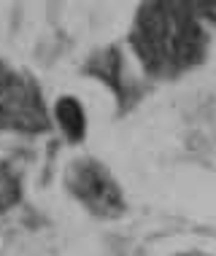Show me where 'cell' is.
I'll list each match as a JSON object with an SVG mask.
<instances>
[{"label":"cell","mask_w":216,"mask_h":256,"mask_svg":"<svg viewBox=\"0 0 216 256\" xmlns=\"http://www.w3.org/2000/svg\"><path fill=\"white\" fill-rule=\"evenodd\" d=\"M141 60L157 70H181L200 60L203 32L184 0H146L132 30Z\"/></svg>","instance_id":"6da1fadb"},{"label":"cell","mask_w":216,"mask_h":256,"mask_svg":"<svg viewBox=\"0 0 216 256\" xmlns=\"http://www.w3.org/2000/svg\"><path fill=\"white\" fill-rule=\"evenodd\" d=\"M71 194L97 218H116L124 210V194L116 178L97 159L81 156L68 168L65 178Z\"/></svg>","instance_id":"7a4b0ae2"},{"label":"cell","mask_w":216,"mask_h":256,"mask_svg":"<svg viewBox=\"0 0 216 256\" xmlns=\"http://www.w3.org/2000/svg\"><path fill=\"white\" fill-rule=\"evenodd\" d=\"M0 127L11 132H46L49 114L38 86L27 76H0Z\"/></svg>","instance_id":"3957f363"},{"label":"cell","mask_w":216,"mask_h":256,"mask_svg":"<svg viewBox=\"0 0 216 256\" xmlns=\"http://www.w3.org/2000/svg\"><path fill=\"white\" fill-rule=\"evenodd\" d=\"M54 119L62 127L68 140H81L87 132V116L84 108L76 98H60L57 106H54Z\"/></svg>","instance_id":"277c9868"},{"label":"cell","mask_w":216,"mask_h":256,"mask_svg":"<svg viewBox=\"0 0 216 256\" xmlns=\"http://www.w3.org/2000/svg\"><path fill=\"white\" fill-rule=\"evenodd\" d=\"M19 194H22V186H19V178L9 164H0V210H9L19 202Z\"/></svg>","instance_id":"5b68a950"},{"label":"cell","mask_w":216,"mask_h":256,"mask_svg":"<svg viewBox=\"0 0 216 256\" xmlns=\"http://www.w3.org/2000/svg\"><path fill=\"white\" fill-rule=\"evenodd\" d=\"M189 8L197 14V16H205L211 19V22H216V0H184Z\"/></svg>","instance_id":"8992f818"},{"label":"cell","mask_w":216,"mask_h":256,"mask_svg":"<svg viewBox=\"0 0 216 256\" xmlns=\"http://www.w3.org/2000/svg\"><path fill=\"white\" fill-rule=\"evenodd\" d=\"M3 73H6V68H3V65H0V76H3Z\"/></svg>","instance_id":"52a82bcc"}]
</instances>
